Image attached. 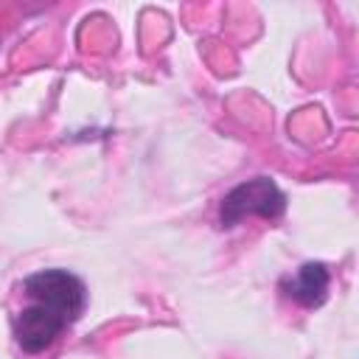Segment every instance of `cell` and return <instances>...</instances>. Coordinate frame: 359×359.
Returning <instances> with one entry per match:
<instances>
[{
	"instance_id": "6da1fadb",
	"label": "cell",
	"mask_w": 359,
	"mask_h": 359,
	"mask_svg": "<svg viewBox=\"0 0 359 359\" xmlns=\"http://www.w3.org/2000/svg\"><path fill=\"white\" fill-rule=\"evenodd\" d=\"M22 309L14 314V339L25 353L50 348L84 311L87 289L67 269H39L22 280Z\"/></svg>"
},
{
	"instance_id": "7a4b0ae2",
	"label": "cell",
	"mask_w": 359,
	"mask_h": 359,
	"mask_svg": "<svg viewBox=\"0 0 359 359\" xmlns=\"http://www.w3.org/2000/svg\"><path fill=\"white\" fill-rule=\"evenodd\" d=\"M283 210H286L283 191L269 177H255L236 185L230 194H224L219 208V222L222 227H236L247 216H261L272 222V219H280Z\"/></svg>"
},
{
	"instance_id": "3957f363",
	"label": "cell",
	"mask_w": 359,
	"mask_h": 359,
	"mask_svg": "<svg viewBox=\"0 0 359 359\" xmlns=\"http://www.w3.org/2000/svg\"><path fill=\"white\" fill-rule=\"evenodd\" d=\"M328 280H331V278H328L325 264L309 261V264H303V266L294 272V278H286V280H283V292H286V297H292L294 303L311 309V306H320V303L325 300V294H328Z\"/></svg>"
}]
</instances>
